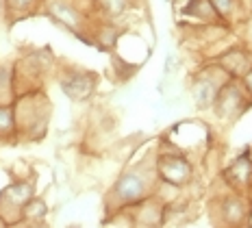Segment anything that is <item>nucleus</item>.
<instances>
[{
	"mask_svg": "<svg viewBox=\"0 0 252 228\" xmlns=\"http://www.w3.org/2000/svg\"><path fill=\"white\" fill-rule=\"evenodd\" d=\"M244 76H246V85H248V89H250V94H252V70H248Z\"/></svg>",
	"mask_w": 252,
	"mask_h": 228,
	"instance_id": "dca6fc26",
	"label": "nucleus"
},
{
	"mask_svg": "<svg viewBox=\"0 0 252 228\" xmlns=\"http://www.w3.org/2000/svg\"><path fill=\"white\" fill-rule=\"evenodd\" d=\"M52 13H55L63 24L72 26V29H76V26H78V15L74 13V9H70L67 4H61V2L52 4Z\"/></svg>",
	"mask_w": 252,
	"mask_h": 228,
	"instance_id": "6e6552de",
	"label": "nucleus"
},
{
	"mask_svg": "<svg viewBox=\"0 0 252 228\" xmlns=\"http://www.w3.org/2000/svg\"><path fill=\"white\" fill-rule=\"evenodd\" d=\"M159 172L163 180L172 185H181V183H187L189 176H191V167L185 159L181 157H163L159 163Z\"/></svg>",
	"mask_w": 252,
	"mask_h": 228,
	"instance_id": "f257e3e1",
	"label": "nucleus"
},
{
	"mask_svg": "<svg viewBox=\"0 0 252 228\" xmlns=\"http://www.w3.org/2000/svg\"><path fill=\"white\" fill-rule=\"evenodd\" d=\"M226 215L233 217V220H239L241 215H244V211H241V204L237 200H228L226 202Z\"/></svg>",
	"mask_w": 252,
	"mask_h": 228,
	"instance_id": "4468645a",
	"label": "nucleus"
},
{
	"mask_svg": "<svg viewBox=\"0 0 252 228\" xmlns=\"http://www.w3.org/2000/svg\"><path fill=\"white\" fill-rule=\"evenodd\" d=\"M146 192V180L144 176H139V174L135 172H128L124 174L122 178H120V183L115 185V195H118L122 202H135V200H139L141 195Z\"/></svg>",
	"mask_w": 252,
	"mask_h": 228,
	"instance_id": "f03ea898",
	"label": "nucleus"
},
{
	"mask_svg": "<svg viewBox=\"0 0 252 228\" xmlns=\"http://www.w3.org/2000/svg\"><path fill=\"white\" fill-rule=\"evenodd\" d=\"M24 206H26V209H24V215L31 217V220L46 215V204L41 202V200H29V202H26Z\"/></svg>",
	"mask_w": 252,
	"mask_h": 228,
	"instance_id": "9d476101",
	"label": "nucleus"
},
{
	"mask_svg": "<svg viewBox=\"0 0 252 228\" xmlns=\"http://www.w3.org/2000/svg\"><path fill=\"white\" fill-rule=\"evenodd\" d=\"M9 4H13V7H26V4H31V0H9Z\"/></svg>",
	"mask_w": 252,
	"mask_h": 228,
	"instance_id": "2eb2a0df",
	"label": "nucleus"
},
{
	"mask_svg": "<svg viewBox=\"0 0 252 228\" xmlns=\"http://www.w3.org/2000/svg\"><path fill=\"white\" fill-rule=\"evenodd\" d=\"M31 194H33L31 185H24V183L13 185V187L7 192V195H11V202L18 204V206H24L26 202H29V200H31Z\"/></svg>",
	"mask_w": 252,
	"mask_h": 228,
	"instance_id": "1a4fd4ad",
	"label": "nucleus"
},
{
	"mask_svg": "<svg viewBox=\"0 0 252 228\" xmlns=\"http://www.w3.org/2000/svg\"><path fill=\"white\" fill-rule=\"evenodd\" d=\"M13 129V113H11V109H0V130H4V132H9Z\"/></svg>",
	"mask_w": 252,
	"mask_h": 228,
	"instance_id": "f8f14e48",
	"label": "nucleus"
},
{
	"mask_svg": "<svg viewBox=\"0 0 252 228\" xmlns=\"http://www.w3.org/2000/svg\"><path fill=\"white\" fill-rule=\"evenodd\" d=\"M94 87V81L87 78L85 74H78V76H70L67 81H63V89H65L67 96L72 98H85Z\"/></svg>",
	"mask_w": 252,
	"mask_h": 228,
	"instance_id": "39448f33",
	"label": "nucleus"
},
{
	"mask_svg": "<svg viewBox=\"0 0 252 228\" xmlns=\"http://www.w3.org/2000/svg\"><path fill=\"white\" fill-rule=\"evenodd\" d=\"M222 65L226 67L228 74H235V76H239V74H246V72H248L250 63H248V59H246L244 52L235 50V52H228V55L224 57V59H222Z\"/></svg>",
	"mask_w": 252,
	"mask_h": 228,
	"instance_id": "0eeeda50",
	"label": "nucleus"
},
{
	"mask_svg": "<svg viewBox=\"0 0 252 228\" xmlns=\"http://www.w3.org/2000/svg\"><path fill=\"white\" fill-rule=\"evenodd\" d=\"M215 100H218V107H220V113H233V111H237L241 107V94L237 87H224L218 92V96H215Z\"/></svg>",
	"mask_w": 252,
	"mask_h": 228,
	"instance_id": "20e7f679",
	"label": "nucleus"
},
{
	"mask_svg": "<svg viewBox=\"0 0 252 228\" xmlns=\"http://www.w3.org/2000/svg\"><path fill=\"white\" fill-rule=\"evenodd\" d=\"M218 92H220V83L211 81V78L207 76V72H204L202 76L198 78L196 87H193V98H196V102L200 104V107H209V104L215 102Z\"/></svg>",
	"mask_w": 252,
	"mask_h": 228,
	"instance_id": "7ed1b4c3",
	"label": "nucleus"
},
{
	"mask_svg": "<svg viewBox=\"0 0 252 228\" xmlns=\"http://www.w3.org/2000/svg\"><path fill=\"white\" fill-rule=\"evenodd\" d=\"M211 4L220 15H226V18L233 13V9H235V0H211Z\"/></svg>",
	"mask_w": 252,
	"mask_h": 228,
	"instance_id": "9b49d317",
	"label": "nucleus"
},
{
	"mask_svg": "<svg viewBox=\"0 0 252 228\" xmlns=\"http://www.w3.org/2000/svg\"><path fill=\"white\" fill-rule=\"evenodd\" d=\"M100 4H102V9H104L107 13L115 15V13H120V11L124 9L126 0H100Z\"/></svg>",
	"mask_w": 252,
	"mask_h": 228,
	"instance_id": "ddd939ff",
	"label": "nucleus"
},
{
	"mask_svg": "<svg viewBox=\"0 0 252 228\" xmlns=\"http://www.w3.org/2000/svg\"><path fill=\"white\" fill-rule=\"evenodd\" d=\"M226 176L230 178V183H237V185H246L252 176V161L250 159H239V161L233 163V167L226 172Z\"/></svg>",
	"mask_w": 252,
	"mask_h": 228,
	"instance_id": "423d86ee",
	"label": "nucleus"
}]
</instances>
